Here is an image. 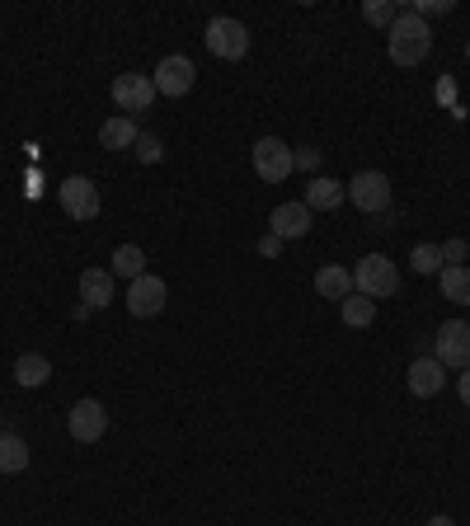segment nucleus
<instances>
[{
  "label": "nucleus",
  "mask_w": 470,
  "mask_h": 526,
  "mask_svg": "<svg viewBox=\"0 0 470 526\" xmlns=\"http://www.w3.org/2000/svg\"><path fill=\"white\" fill-rule=\"evenodd\" d=\"M386 52H391L395 66H419L428 52H433V33L414 10H400L395 24L386 29Z\"/></svg>",
  "instance_id": "obj_1"
},
{
  "label": "nucleus",
  "mask_w": 470,
  "mask_h": 526,
  "mask_svg": "<svg viewBox=\"0 0 470 526\" xmlns=\"http://www.w3.org/2000/svg\"><path fill=\"white\" fill-rule=\"evenodd\" d=\"M353 292L372 296V301H386V296L400 292V268H395L386 254H367L353 268Z\"/></svg>",
  "instance_id": "obj_2"
},
{
  "label": "nucleus",
  "mask_w": 470,
  "mask_h": 526,
  "mask_svg": "<svg viewBox=\"0 0 470 526\" xmlns=\"http://www.w3.org/2000/svg\"><path fill=\"white\" fill-rule=\"evenodd\" d=\"M207 52L221 57V62H240V57L250 52V29L231 15H217L207 24Z\"/></svg>",
  "instance_id": "obj_3"
},
{
  "label": "nucleus",
  "mask_w": 470,
  "mask_h": 526,
  "mask_svg": "<svg viewBox=\"0 0 470 526\" xmlns=\"http://www.w3.org/2000/svg\"><path fill=\"white\" fill-rule=\"evenodd\" d=\"M348 202L362 207L367 217H381V212H391V179L381 170H362L353 174V184H348Z\"/></svg>",
  "instance_id": "obj_4"
},
{
  "label": "nucleus",
  "mask_w": 470,
  "mask_h": 526,
  "mask_svg": "<svg viewBox=\"0 0 470 526\" xmlns=\"http://www.w3.org/2000/svg\"><path fill=\"white\" fill-rule=\"evenodd\" d=\"M433 357H438L442 367H452V372H466L470 367V325L466 320H447V325L438 329Z\"/></svg>",
  "instance_id": "obj_5"
},
{
  "label": "nucleus",
  "mask_w": 470,
  "mask_h": 526,
  "mask_svg": "<svg viewBox=\"0 0 470 526\" xmlns=\"http://www.w3.org/2000/svg\"><path fill=\"white\" fill-rule=\"evenodd\" d=\"M113 104L132 118V113H146L156 104V80L141 76V71H127V76H113Z\"/></svg>",
  "instance_id": "obj_6"
},
{
  "label": "nucleus",
  "mask_w": 470,
  "mask_h": 526,
  "mask_svg": "<svg viewBox=\"0 0 470 526\" xmlns=\"http://www.w3.org/2000/svg\"><path fill=\"white\" fill-rule=\"evenodd\" d=\"M254 174H259L264 184H282V179L292 174V146L278 137H259L254 141Z\"/></svg>",
  "instance_id": "obj_7"
},
{
  "label": "nucleus",
  "mask_w": 470,
  "mask_h": 526,
  "mask_svg": "<svg viewBox=\"0 0 470 526\" xmlns=\"http://www.w3.org/2000/svg\"><path fill=\"white\" fill-rule=\"evenodd\" d=\"M57 198H62V212L71 221H94L99 217V188H94L85 174H71V179L57 188Z\"/></svg>",
  "instance_id": "obj_8"
},
{
  "label": "nucleus",
  "mask_w": 470,
  "mask_h": 526,
  "mask_svg": "<svg viewBox=\"0 0 470 526\" xmlns=\"http://www.w3.org/2000/svg\"><path fill=\"white\" fill-rule=\"evenodd\" d=\"M151 80H156V94H165V99H184V94L193 90V80H198V66L174 52V57H160Z\"/></svg>",
  "instance_id": "obj_9"
},
{
  "label": "nucleus",
  "mask_w": 470,
  "mask_h": 526,
  "mask_svg": "<svg viewBox=\"0 0 470 526\" xmlns=\"http://www.w3.org/2000/svg\"><path fill=\"white\" fill-rule=\"evenodd\" d=\"M165 282L156 278V273H141L137 282H127V310L137 315V320H151V315H160L165 310Z\"/></svg>",
  "instance_id": "obj_10"
},
{
  "label": "nucleus",
  "mask_w": 470,
  "mask_h": 526,
  "mask_svg": "<svg viewBox=\"0 0 470 526\" xmlns=\"http://www.w3.org/2000/svg\"><path fill=\"white\" fill-rule=\"evenodd\" d=\"M66 428L76 442H99L104 428H109V414H104V404L99 400H76L71 404V414H66Z\"/></svg>",
  "instance_id": "obj_11"
},
{
  "label": "nucleus",
  "mask_w": 470,
  "mask_h": 526,
  "mask_svg": "<svg viewBox=\"0 0 470 526\" xmlns=\"http://www.w3.org/2000/svg\"><path fill=\"white\" fill-rule=\"evenodd\" d=\"M442 386H447V367H442L438 357H414V362H409V395L433 400Z\"/></svg>",
  "instance_id": "obj_12"
},
{
  "label": "nucleus",
  "mask_w": 470,
  "mask_h": 526,
  "mask_svg": "<svg viewBox=\"0 0 470 526\" xmlns=\"http://www.w3.org/2000/svg\"><path fill=\"white\" fill-rule=\"evenodd\" d=\"M273 235L278 240H301V235L311 231V207L306 202H282V207H273Z\"/></svg>",
  "instance_id": "obj_13"
},
{
  "label": "nucleus",
  "mask_w": 470,
  "mask_h": 526,
  "mask_svg": "<svg viewBox=\"0 0 470 526\" xmlns=\"http://www.w3.org/2000/svg\"><path fill=\"white\" fill-rule=\"evenodd\" d=\"M348 198V188L339 184V179H329V174H315L311 184H306V207H311V212H334V207H339V202Z\"/></svg>",
  "instance_id": "obj_14"
},
{
  "label": "nucleus",
  "mask_w": 470,
  "mask_h": 526,
  "mask_svg": "<svg viewBox=\"0 0 470 526\" xmlns=\"http://www.w3.org/2000/svg\"><path fill=\"white\" fill-rule=\"evenodd\" d=\"M80 301L90 310H104L113 301V273L109 268H85L80 273Z\"/></svg>",
  "instance_id": "obj_15"
},
{
  "label": "nucleus",
  "mask_w": 470,
  "mask_h": 526,
  "mask_svg": "<svg viewBox=\"0 0 470 526\" xmlns=\"http://www.w3.org/2000/svg\"><path fill=\"white\" fill-rule=\"evenodd\" d=\"M137 123H132V118H127V113H113L109 123L99 127V146H104V151H132V146H137Z\"/></svg>",
  "instance_id": "obj_16"
},
{
  "label": "nucleus",
  "mask_w": 470,
  "mask_h": 526,
  "mask_svg": "<svg viewBox=\"0 0 470 526\" xmlns=\"http://www.w3.org/2000/svg\"><path fill=\"white\" fill-rule=\"evenodd\" d=\"M315 292L325 296V301H344V296H353V273L339 268V263H329V268L315 273Z\"/></svg>",
  "instance_id": "obj_17"
},
{
  "label": "nucleus",
  "mask_w": 470,
  "mask_h": 526,
  "mask_svg": "<svg viewBox=\"0 0 470 526\" xmlns=\"http://www.w3.org/2000/svg\"><path fill=\"white\" fill-rule=\"evenodd\" d=\"M109 263H113L109 268L113 278H127V282H137L141 273H146V254H141V245H118Z\"/></svg>",
  "instance_id": "obj_18"
},
{
  "label": "nucleus",
  "mask_w": 470,
  "mask_h": 526,
  "mask_svg": "<svg viewBox=\"0 0 470 526\" xmlns=\"http://www.w3.org/2000/svg\"><path fill=\"white\" fill-rule=\"evenodd\" d=\"M339 315H344L348 329H367L376 320V301H372V296H362V292H353V296L339 301Z\"/></svg>",
  "instance_id": "obj_19"
},
{
  "label": "nucleus",
  "mask_w": 470,
  "mask_h": 526,
  "mask_svg": "<svg viewBox=\"0 0 470 526\" xmlns=\"http://www.w3.org/2000/svg\"><path fill=\"white\" fill-rule=\"evenodd\" d=\"M47 376H52V362H47L43 353H24V357L15 362V381H19L24 390H38Z\"/></svg>",
  "instance_id": "obj_20"
},
{
  "label": "nucleus",
  "mask_w": 470,
  "mask_h": 526,
  "mask_svg": "<svg viewBox=\"0 0 470 526\" xmlns=\"http://www.w3.org/2000/svg\"><path fill=\"white\" fill-rule=\"evenodd\" d=\"M29 465V442L19 433H5L0 437V475H19Z\"/></svg>",
  "instance_id": "obj_21"
},
{
  "label": "nucleus",
  "mask_w": 470,
  "mask_h": 526,
  "mask_svg": "<svg viewBox=\"0 0 470 526\" xmlns=\"http://www.w3.org/2000/svg\"><path fill=\"white\" fill-rule=\"evenodd\" d=\"M438 287H442V296H447V301H456V306H470V268H442Z\"/></svg>",
  "instance_id": "obj_22"
},
{
  "label": "nucleus",
  "mask_w": 470,
  "mask_h": 526,
  "mask_svg": "<svg viewBox=\"0 0 470 526\" xmlns=\"http://www.w3.org/2000/svg\"><path fill=\"white\" fill-rule=\"evenodd\" d=\"M409 263H414V273H442V249L438 245H414L409 249Z\"/></svg>",
  "instance_id": "obj_23"
},
{
  "label": "nucleus",
  "mask_w": 470,
  "mask_h": 526,
  "mask_svg": "<svg viewBox=\"0 0 470 526\" xmlns=\"http://www.w3.org/2000/svg\"><path fill=\"white\" fill-rule=\"evenodd\" d=\"M395 15H400V10H395V0H367V5H362V19L376 24V29H391Z\"/></svg>",
  "instance_id": "obj_24"
},
{
  "label": "nucleus",
  "mask_w": 470,
  "mask_h": 526,
  "mask_svg": "<svg viewBox=\"0 0 470 526\" xmlns=\"http://www.w3.org/2000/svg\"><path fill=\"white\" fill-rule=\"evenodd\" d=\"M438 249H442V268H466V254H470L466 240H447Z\"/></svg>",
  "instance_id": "obj_25"
},
{
  "label": "nucleus",
  "mask_w": 470,
  "mask_h": 526,
  "mask_svg": "<svg viewBox=\"0 0 470 526\" xmlns=\"http://www.w3.org/2000/svg\"><path fill=\"white\" fill-rule=\"evenodd\" d=\"M409 10H414V15H419L423 24H428L433 15H452V0H414Z\"/></svg>",
  "instance_id": "obj_26"
},
{
  "label": "nucleus",
  "mask_w": 470,
  "mask_h": 526,
  "mask_svg": "<svg viewBox=\"0 0 470 526\" xmlns=\"http://www.w3.org/2000/svg\"><path fill=\"white\" fill-rule=\"evenodd\" d=\"M292 170L315 174L320 170V151H315V146H297V151H292Z\"/></svg>",
  "instance_id": "obj_27"
},
{
  "label": "nucleus",
  "mask_w": 470,
  "mask_h": 526,
  "mask_svg": "<svg viewBox=\"0 0 470 526\" xmlns=\"http://www.w3.org/2000/svg\"><path fill=\"white\" fill-rule=\"evenodd\" d=\"M137 155L146 160V165H156L160 155H165V146H160V137H146V132H141V137H137Z\"/></svg>",
  "instance_id": "obj_28"
},
{
  "label": "nucleus",
  "mask_w": 470,
  "mask_h": 526,
  "mask_svg": "<svg viewBox=\"0 0 470 526\" xmlns=\"http://www.w3.org/2000/svg\"><path fill=\"white\" fill-rule=\"evenodd\" d=\"M259 254H268V259H278V254H282V240H278L273 231H268L264 240H259Z\"/></svg>",
  "instance_id": "obj_29"
},
{
  "label": "nucleus",
  "mask_w": 470,
  "mask_h": 526,
  "mask_svg": "<svg viewBox=\"0 0 470 526\" xmlns=\"http://www.w3.org/2000/svg\"><path fill=\"white\" fill-rule=\"evenodd\" d=\"M461 404H470V367L461 372Z\"/></svg>",
  "instance_id": "obj_30"
},
{
  "label": "nucleus",
  "mask_w": 470,
  "mask_h": 526,
  "mask_svg": "<svg viewBox=\"0 0 470 526\" xmlns=\"http://www.w3.org/2000/svg\"><path fill=\"white\" fill-rule=\"evenodd\" d=\"M428 526H456V522H452V517H433V522H428Z\"/></svg>",
  "instance_id": "obj_31"
}]
</instances>
